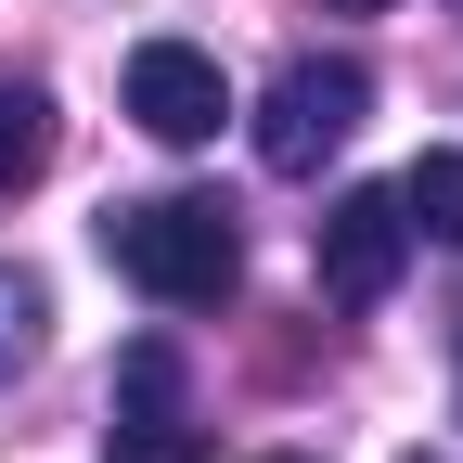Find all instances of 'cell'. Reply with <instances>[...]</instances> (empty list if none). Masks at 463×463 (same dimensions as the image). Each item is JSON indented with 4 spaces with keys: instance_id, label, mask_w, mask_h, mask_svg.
I'll list each match as a JSON object with an SVG mask.
<instances>
[{
    "instance_id": "cell-8",
    "label": "cell",
    "mask_w": 463,
    "mask_h": 463,
    "mask_svg": "<svg viewBox=\"0 0 463 463\" xmlns=\"http://www.w3.org/2000/svg\"><path fill=\"white\" fill-rule=\"evenodd\" d=\"M39 335H52V283L0 258V386H14V373L39 361Z\"/></svg>"
},
{
    "instance_id": "cell-9",
    "label": "cell",
    "mask_w": 463,
    "mask_h": 463,
    "mask_svg": "<svg viewBox=\"0 0 463 463\" xmlns=\"http://www.w3.org/2000/svg\"><path fill=\"white\" fill-rule=\"evenodd\" d=\"M322 14H386V0H322Z\"/></svg>"
},
{
    "instance_id": "cell-1",
    "label": "cell",
    "mask_w": 463,
    "mask_h": 463,
    "mask_svg": "<svg viewBox=\"0 0 463 463\" xmlns=\"http://www.w3.org/2000/svg\"><path fill=\"white\" fill-rule=\"evenodd\" d=\"M103 258L155 309H219L245 283V219L219 194H129V206H103Z\"/></svg>"
},
{
    "instance_id": "cell-10",
    "label": "cell",
    "mask_w": 463,
    "mask_h": 463,
    "mask_svg": "<svg viewBox=\"0 0 463 463\" xmlns=\"http://www.w3.org/2000/svg\"><path fill=\"white\" fill-rule=\"evenodd\" d=\"M258 463H309V450H258Z\"/></svg>"
},
{
    "instance_id": "cell-7",
    "label": "cell",
    "mask_w": 463,
    "mask_h": 463,
    "mask_svg": "<svg viewBox=\"0 0 463 463\" xmlns=\"http://www.w3.org/2000/svg\"><path fill=\"white\" fill-rule=\"evenodd\" d=\"M399 219L438 232V245H463V155H412L399 167Z\"/></svg>"
},
{
    "instance_id": "cell-3",
    "label": "cell",
    "mask_w": 463,
    "mask_h": 463,
    "mask_svg": "<svg viewBox=\"0 0 463 463\" xmlns=\"http://www.w3.org/2000/svg\"><path fill=\"white\" fill-rule=\"evenodd\" d=\"M103 463H206V412H194V361H181V335H129V347H116Z\"/></svg>"
},
{
    "instance_id": "cell-4",
    "label": "cell",
    "mask_w": 463,
    "mask_h": 463,
    "mask_svg": "<svg viewBox=\"0 0 463 463\" xmlns=\"http://www.w3.org/2000/svg\"><path fill=\"white\" fill-rule=\"evenodd\" d=\"M309 270H322V297H335V309H386V297H399V270H412V219H399V181L335 194V206L309 219Z\"/></svg>"
},
{
    "instance_id": "cell-6",
    "label": "cell",
    "mask_w": 463,
    "mask_h": 463,
    "mask_svg": "<svg viewBox=\"0 0 463 463\" xmlns=\"http://www.w3.org/2000/svg\"><path fill=\"white\" fill-rule=\"evenodd\" d=\"M39 167H52V90L0 65V206H14V194L39 181Z\"/></svg>"
},
{
    "instance_id": "cell-11",
    "label": "cell",
    "mask_w": 463,
    "mask_h": 463,
    "mask_svg": "<svg viewBox=\"0 0 463 463\" xmlns=\"http://www.w3.org/2000/svg\"><path fill=\"white\" fill-rule=\"evenodd\" d=\"M412 463H438V450H412Z\"/></svg>"
},
{
    "instance_id": "cell-12",
    "label": "cell",
    "mask_w": 463,
    "mask_h": 463,
    "mask_svg": "<svg viewBox=\"0 0 463 463\" xmlns=\"http://www.w3.org/2000/svg\"><path fill=\"white\" fill-rule=\"evenodd\" d=\"M450 14H463V0H450Z\"/></svg>"
},
{
    "instance_id": "cell-2",
    "label": "cell",
    "mask_w": 463,
    "mask_h": 463,
    "mask_svg": "<svg viewBox=\"0 0 463 463\" xmlns=\"http://www.w3.org/2000/svg\"><path fill=\"white\" fill-rule=\"evenodd\" d=\"M361 116H373L361 52H297V65L270 78V103H258V167H270V181H309L322 155L361 142Z\"/></svg>"
},
{
    "instance_id": "cell-5",
    "label": "cell",
    "mask_w": 463,
    "mask_h": 463,
    "mask_svg": "<svg viewBox=\"0 0 463 463\" xmlns=\"http://www.w3.org/2000/svg\"><path fill=\"white\" fill-rule=\"evenodd\" d=\"M129 116L167 142V155H194V142H219V116H232V78H219V52H194V39H142L129 52Z\"/></svg>"
}]
</instances>
